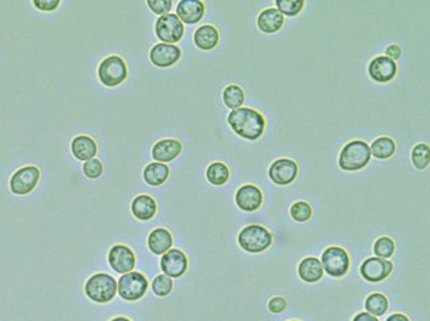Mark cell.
Wrapping results in <instances>:
<instances>
[{
	"mask_svg": "<svg viewBox=\"0 0 430 321\" xmlns=\"http://www.w3.org/2000/svg\"><path fill=\"white\" fill-rule=\"evenodd\" d=\"M228 123L238 136L248 141H257L265 129V117L258 111L248 107L232 111L228 115Z\"/></svg>",
	"mask_w": 430,
	"mask_h": 321,
	"instance_id": "6da1fadb",
	"label": "cell"
},
{
	"mask_svg": "<svg viewBox=\"0 0 430 321\" xmlns=\"http://www.w3.org/2000/svg\"><path fill=\"white\" fill-rule=\"evenodd\" d=\"M371 159L370 146L365 141H351L341 150L338 157V166L344 171H360Z\"/></svg>",
	"mask_w": 430,
	"mask_h": 321,
	"instance_id": "7a4b0ae2",
	"label": "cell"
},
{
	"mask_svg": "<svg viewBox=\"0 0 430 321\" xmlns=\"http://www.w3.org/2000/svg\"><path fill=\"white\" fill-rule=\"evenodd\" d=\"M85 293L88 299L94 302L106 304L114 300L117 294V281L105 272L94 274V276L87 280Z\"/></svg>",
	"mask_w": 430,
	"mask_h": 321,
	"instance_id": "3957f363",
	"label": "cell"
},
{
	"mask_svg": "<svg viewBox=\"0 0 430 321\" xmlns=\"http://www.w3.org/2000/svg\"><path fill=\"white\" fill-rule=\"evenodd\" d=\"M272 234L260 225L245 226L238 235V243L249 254H260L272 245Z\"/></svg>",
	"mask_w": 430,
	"mask_h": 321,
	"instance_id": "277c9868",
	"label": "cell"
},
{
	"mask_svg": "<svg viewBox=\"0 0 430 321\" xmlns=\"http://www.w3.org/2000/svg\"><path fill=\"white\" fill-rule=\"evenodd\" d=\"M149 281L141 272H131L122 275L117 281V293L126 301L143 299L147 291Z\"/></svg>",
	"mask_w": 430,
	"mask_h": 321,
	"instance_id": "5b68a950",
	"label": "cell"
},
{
	"mask_svg": "<svg viewBox=\"0 0 430 321\" xmlns=\"http://www.w3.org/2000/svg\"><path fill=\"white\" fill-rule=\"evenodd\" d=\"M127 65L117 56L105 58L99 67V78L103 86L117 87L127 78Z\"/></svg>",
	"mask_w": 430,
	"mask_h": 321,
	"instance_id": "8992f818",
	"label": "cell"
},
{
	"mask_svg": "<svg viewBox=\"0 0 430 321\" xmlns=\"http://www.w3.org/2000/svg\"><path fill=\"white\" fill-rule=\"evenodd\" d=\"M321 264L323 272H326L332 278H342L350 269V257L344 249L331 246L323 251Z\"/></svg>",
	"mask_w": 430,
	"mask_h": 321,
	"instance_id": "52a82bcc",
	"label": "cell"
},
{
	"mask_svg": "<svg viewBox=\"0 0 430 321\" xmlns=\"http://www.w3.org/2000/svg\"><path fill=\"white\" fill-rule=\"evenodd\" d=\"M155 33L161 43L176 44L185 33L184 23L180 21L178 15L172 13L158 16L155 24Z\"/></svg>",
	"mask_w": 430,
	"mask_h": 321,
	"instance_id": "ba28073f",
	"label": "cell"
},
{
	"mask_svg": "<svg viewBox=\"0 0 430 321\" xmlns=\"http://www.w3.org/2000/svg\"><path fill=\"white\" fill-rule=\"evenodd\" d=\"M41 179V171L36 166H25L15 171L10 179V191L14 195L24 196L36 188Z\"/></svg>",
	"mask_w": 430,
	"mask_h": 321,
	"instance_id": "9c48e42d",
	"label": "cell"
},
{
	"mask_svg": "<svg viewBox=\"0 0 430 321\" xmlns=\"http://www.w3.org/2000/svg\"><path fill=\"white\" fill-rule=\"evenodd\" d=\"M394 265L391 261L379 257H369L361 265L360 274L369 283H380L393 272Z\"/></svg>",
	"mask_w": 430,
	"mask_h": 321,
	"instance_id": "30bf717a",
	"label": "cell"
},
{
	"mask_svg": "<svg viewBox=\"0 0 430 321\" xmlns=\"http://www.w3.org/2000/svg\"><path fill=\"white\" fill-rule=\"evenodd\" d=\"M108 264L117 274L125 275L135 269L136 256L127 246L115 245L108 251Z\"/></svg>",
	"mask_w": 430,
	"mask_h": 321,
	"instance_id": "8fae6325",
	"label": "cell"
},
{
	"mask_svg": "<svg viewBox=\"0 0 430 321\" xmlns=\"http://www.w3.org/2000/svg\"><path fill=\"white\" fill-rule=\"evenodd\" d=\"M268 175L276 185H289L298 175V166L289 158H280L271 164Z\"/></svg>",
	"mask_w": 430,
	"mask_h": 321,
	"instance_id": "7c38bea8",
	"label": "cell"
},
{
	"mask_svg": "<svg viewBox=\"0 0 430 321\" xmlns=\"http://www.w3.org/2000/svg\"><path fill=\"white\" fill-rule=\"evenodd\" d=\"M160 266L164 275L172 278H181L187 270V257L179 249H172L163 255Z\"/></svg>",
	"mask_w": 430,
	"mask_h": 321,
	"instance_id": "4fadbf2b",
	"label": "cell"
},
{
	"mask_svg": "<svg viewBox=\"0 0 430 321\" xmlns=\"http://www.w3.org/2000/svg\"><path fill=\"white\" fill-rule=\"evenodd\" d=\"M181 58V49L175 44H155L150 50V60L158 68H169L176 65Z\"/></svg>",
	"mask_w": 430,
	"mask_h": 321,
	"instance_id": "5bb4252c",
	"label": "cell"
},
{
	"mask_svg": "<svg viewBox=\"0 0 430 321\" xmlns=\"http://www.w3.org/2000/svg\"><path fill=\"white\" fill-rule=\"evenodd\" d=\"M398 71V65L395 60L387 56H379L373 58L369 65V74L378 83H387L393 80Z\"/></svg>",
	"mask_w": 430,
	"mask_h": 321,
	"instance_id": "9a60e30c",
	"label": "cell"
},
{
	"mask_svg": "<svg viewBox=\"0 0 430 321\" xmlns=\"http://www.w3.org/2000/svg\"><path fill=\"white\" fill-rule=\"evenodd\" d=\"M263 202V193L257 186L244 185L236 193L237 206L245 212H254Z\"/></svg>",
	"mask_w": 430,
	"mask_h": 321,
	"instance_id": "2e32d148",
	"label": "cell"
},
{
	"mask_svg": "<svg viewBox=\"0 0 430 321\" xmlns=\"http://www.w3.org/2000/svg\"><path fill=\"white\" fill-rule=\"evenodd\" d=\"M205 14V4L201 0H180L176 15L185 24H196Z\"/></svg>",
	"mask_w": 430,
	"mask_h": 321,
	"instance_id": "e0dca14e",
	"label": "cell"
},
{
	"mask_svg": "<svg viewBox=\"0 0 430 321\" xmlns=\"http://www.w3.org/2000/svg\"><path fill=\"white\" fill-rule=\"evenodd\" d=\"M181 151H183V144L180 141L174 138H166L154 144L151 155L155 161L166 164L178 157Z\"/></svg>",
	"mask_w": 430,
	"mask_h": 321,
	"instance_id": "ac0fdd59",
	"label": "cell"
},
{
	"mask_svg": "<svg viewBox=\"0 0 430 321\" xmlns=\"http://www.w3.org/2000/svg\"><path fill=\"white\" fill-rule=\"evenodd\" d=\"M283 24H285V16L280 14L277 8H268L262 10L257 19L259 30L265 34H274L280 32Z\"/></svg>",
	"mask_w": 430,
	"mask_h": 321,
	"instance_id": "d6986e66",
	"label": "cell"
},
{
	"mask_svg": "<svg viewBox=\"0 0 430 321\" xmlns=\"http://www.w3.org/2000/svg\"><path fill=\"white\" fill-rule=\"evenodd\" d=\"M132 214L139 221H149L158 211V205L149 195H140L131 203Z\"/></svg>",
	"mask_w": 430,
	"mask_h": 321,
	"instance_id": "ffe728a7",
	"label": "cell"
},
{
	"mask_svg": "<svg viewBox=\"0 0 430 321\" xmlns=\"http://www.w3.org/2000/svg\"><path fill=\"white\" fill-rule=\"evenodd\" d=\"M323 266L317 257H306L298 265V276L302 281L315 284L323 278Z\"/></svg>",
	"mask_w": 430,
	"mask_h": 321,
	"instance_id": "44dd1931",
	"label": "cell"
},
{
	"mask_svg": "<svg viewBox=\"0 0 430 321\" xmlns=\"http://www.w3.org/2000/svg\"><path fill=\"white\" fill-rule=\"evenodd\" d=\"M73 156L79 161H90L94 159L97 155V143L94 138L88 136H77L71 143Z\"/></svg>",
	"mask_w": 430,
	"mask_h": 321,
	"instance_id": "7402d4cb",
	"label": "cell"
},
{
	"mask_svg": "<svg viewBox=\"0 0 430 321\" xmlns=\"http://www.w3.org/2000/svg\"><path fill=\"white\" fill-rule=\"evenodd\" d=\"M172 243L174 240L172 234L166 229H155L151 231L147 239V246L155 255H165L167 251L172 250Z\"/></svg>",
	"mask_w": 430,
	"mask_h": 321,
	"instance_id": "603a6c76",
	"label": "cell"
},
{
	"mask_svg": "<svg viewBox=\"0 0 430 321\" xmlns=\"http://www.w3.org/2000/svg\"><path fill=\"white\" fill-rule=\"evenodd\" d=\"M194 43L201 50L214 49L219 43V32L213 25H201L194 33Z\"/></svg>",
	"mask_w": 430,
	"mask_h": 321,
	"instance_id": "cb8c5ba5",
	"label": "cell"
},
{
	"mask_svg": "<svg viewBox=\"0 0 430 321\" xmlns=\"http://www.w3.org/2000/svg\"><path fill=\"white\" fill-rule=\"evenodd\" d=\"M169 173H170V170L165 164L151 162L143 170V179L147 185L156 187V186L165 184L166 179L169 177Z\"/></svg>",
	"mask_w": 430,
	"mask_h": 321,
	"instance_id": "d4e9b609",
	"label": "cell"
},
{
	"mask_svg": "<svg viewBox=\"0 0 430 321\" xmlns=\"http://www.w3.org/2000/svg\"><path fill=\"white\" fill-rule=\"evenodd\" d=\"M370 150H371V155L373 157L379 158V159H387L394 155L396 146H395V142L391 138L380 137V138H376L371 143Z\"/></svg>",
	"mask_w": 430,
	"mask_h": 321,
	"instance_id": "484cf974",
	"label": "cell"
},
{
	"mask_svg": "<svg viewBox=\"0 0 430 321\" xmlns=\"http://www.w3.org/2000/svg\"><path fill=\"white\" fill-rule=\"evenodd\" d=\"M244 100H245V93L237 85H230L223 92V102L225 107L229 108L232 111L242 108Z\"/></svg>",
	"mask_w": 430,
	"mask_h": 321,
	"instance_id": "4316f807",
	"label": "cell"
},
{
	"mask_svg": "<svg viewBox=\"0 0 430 321\" xmlns=\"http://www.w3.org/2000/svg\"><path fill=\"white\" fill-rule=\"evenodd\" d=\"M207 179L212 185L222 186L229 179V168L223 162H213L207 168Z\"/></svg>",
	"mask_w": 430,
	"mask_h": 321,
	"instance_id": "83f0119b",
	"label": "cell"
},
{
	"mask_svg": "<svg viewBox=\"0 0 430 321\" xmlns=\"http://www.w3.org/2000/svg\"><path fill=\"white\" fill-rule=\"evenodd\" d=\"M366 311L373 316H382L389 309V301L382 294H371L365 301Z\"/></svg>",
	"mask_w": 430,
	"mask_h": 321,
	"instance_id": "f1b7e54d",
	"label": "cell"
},
{
	"mask_svg": "<svg viewBox=\"0 0 430 321\" xmlns=\"http://www.w3.org/2000/svg\"><path fill=\"white\" fill-rule=\"evenodd\" d=\"M411 162L416 168L423 171L430 164V147L427 143H418L411 151Z\"/></svg>",
	"mask_w": 430,
	"mask_h": 321,
	"instance_id": "f546056e",
	"label": "cell"
},
{
	"mask_svg": "<svg viewBox=\"0 0 430 321\" xmlns=\"http://www.w3.org/2000/svg\"><path fill=\"white\" fill-rule=\"evenodd\" d=\"M276 7L280 14L286 16H296L301 13L305 7L303 0H276Z\"/></svg>",
	"mask_w": 430,
	"mask_h": 321,
	"instance_id": "4dcf8cb0",
	"label": "cell"
},
{
	"mask_svg": "<svg viewBox=\"0 0 430 321\" xmlns=\"http://www.w3.org/2000/svg\"><path fill=\"white\" fill-rule=\"evenodd\" d=\"M373 252L379 258H390L394 255L395 243L389 237H380L373 243Z\"/></svg>",
	"mask_w": 430,
	"mask_h": 321,
	"instance_id": "1f68e13d",
	"label": "cell"
},
{
	"mask_svg": "<svg viewBox=\"0 0 430 321\" xmlns=\"http://www.w3.org/2000/svg\"><path fill=\"white\" fill-rule=\"evenodd\" d=\"M172 287H174V281L172 278L166 276V275H158L154 278L152 281V291L158 296V298H165L169 294L172 293Z\"/></svg>",
	"mask_w": 430,
	"mask_h": 321,
	"instance_id": "d6a6232c",
	"label": "cell"
},
{
	"mask_svg": "<svg viewBox=\"0 0 430 321\" xmlns=\"http://www.w3.org/2000/svg\"><path fill=\"white\" fill-rule=\"evenodd\" d=\"M289 212L294 221L306 222L309 221L312 216V207L309 206V202L306 201H297L291 207Z\"/></svg>",
	"mask_w": 430,
	"mask_h": 321,
	"instance_id": "836d02e7",
	"label": "cell"
},
{
	"mask_svg": "<svg viewBox=\"0 0 430 321\" xmlns=\"http://www.w3.org/2000/svg\"><path fill=\"white\" fill-rule=\"evenodd\" d=\"M83 173L86 176L87 179H96L102 176L103 173V166L101 164L100 159L94 158V159H90L83 164Z\"/></svg>",
	"mask_w": 430,
	"mask_h": 321,
	"instance_id": "e575fe53",
	"label": "cell"
},
{
	"mask_svg": "<svg viewBox=\"0 0 430 321\" xmlns=\"http://www.w3.org/2000/svg\"><path fill=\"white\" fill-rule=\"evenodd\" d=\"M146 4H147V7L150 8L152 13L160 15V16L169 14L172 7V0H147Z\"/></svg>",
	"mask_w": 430,
	"mask_h": 321,
	"instance_id": "d590c367",
	"label": "cell"
},
{
	"mask_svg": "<svg viewBox=\"0 0 430 321\" xmlns=\"http://www.w3.org/2000/svg\"><path fill=\"white\" fill-rule=\"evenodd\" d=\"M287 307L286 299L280 298V296H276L269 300L268 302V310L273 313V314H280L282 311H285Z\"/></svg>",
	"mask_w": 430,
	"mask_h": 321,
	"instance_id": "8d00e7d4",
	"label": "cell"
},
{
	"mask_svg": "<svg viewBox=\"0 0 430 321\" xmlns=\"http://www.w3.org/2000/svg\"><path fill=\"white\" fill-rule=\"evenodd\" d=\"M59 0H34L33 5L42 12H53L59 7Z\"/></svg>",
	"mask_w": 430,
	"mask_h": 321,
	"instance_id": "74e56055",
	"label": "cell"
},
{
	"mask_svg": "<svg viewBox=\"0 0 430 321\" xmlns=\"http://www.w3.org/2000/svg\"><path fill=\"white\" fill-rule=\"evenodd\" d=\"M385 52H387V57L390 58V59H393V60L399 59L400 56H402V48H400L399 45H396V44H391V45H389Z\"/></svg>",
	"mask_w": 430,
	"mask_h": 321,
	"instance_id": "f35d334b",
	"label": "cell"
},
{
	"mask_svg": "<svg viewBox=\"0 0 430 321\" xmlns=\"http://www.w3.org/2000/svg\"><path fill=\"white\" fill-rule=\"evenodd\" d=\"M352 321H379V320H378V318H376V316H373V315L369 314V313H360V314L356 315V316L354 318V320Z\"/></svg>",
	"mask_w": 430,
	"mask_h": 321,
	"instance_id": "ab89813d",
	"label": "cell"
},
{
	"mask_svg": "<svg viewBox=\"0 0 430 321\" xmlns=\"http://www.w3.org/2000/svg\"><path fill=\"white\" fill-rule=\"evenodd\" d=\"M387 321H410L408 316L404 314H393L387 318Z\"/></svg>",
	"mask_w": 430,
	"mask_h": 321,
	"instance_id": "60d3db41",
	"label": "cell"
},
{
	"mask_svg": "<svg viewBox=\"0 0 430 321\" xmlns=\"http://www.w3.org/2000/svg\"><path fill=\"white\" fill-rule=\"evenodd\" d=\"M110 321H131L127 318H123V316H119V318H115V319H112V320Z\"/></svg>",
	"mask_w": 430,
	"mask_h": 321,
	"instance_id": "b9f144b4",
	"label": "cell"
},
{
	"mask_svg": "<svg viewBox=\"0 0 430 321\" xmlns=\"http://www.w3.org/2000/svg\"><path fill=\"white\" fill-rule=\"evenodd\" d=\"M289 321H300V320H289Z\"/></svg>",
	"mask_w": 430,
	"mask_h": 321,
	"instance_id": "7bdbcfd3",
	"label": "cell"
}]
</instances>
